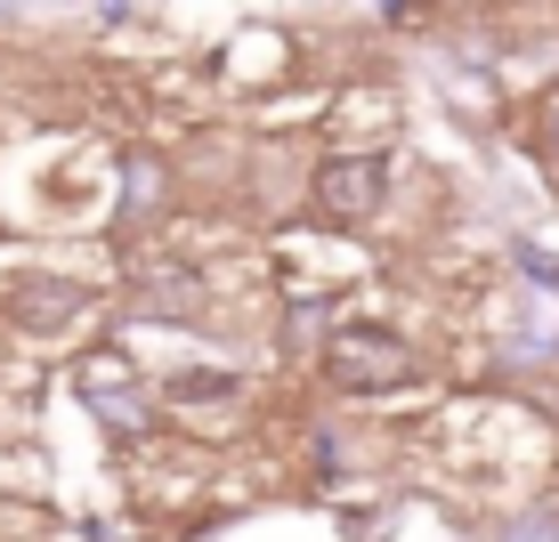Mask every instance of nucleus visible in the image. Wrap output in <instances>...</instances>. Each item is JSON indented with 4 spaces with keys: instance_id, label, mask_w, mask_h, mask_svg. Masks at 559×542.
Segmentation results:
<instances>
[{
    "instance_id": "nucleus-1",
    "label": "nucleus",
    "mask_w": 559,
    "mask_h": 542,
    "mask_svg": "<svg viewBox=\"0 0 559 542\" xmlns=\"http://www.w3.org/2000/svg\"><path fill=\"white\" fill-rule=\"evenodd\" d=\"M324 373L341 381V389H390V381L414 373L406 340L397 333H373V324H349V333L324 340Z\"/></svg>"
},
{
    "instance_id": "nucleus-2",
    "label": "nucleus",
    "mask_w": 559,
    "mask_h": 542,
    "mask_svg": "<svg viewBox=\"0 0 559 542\" xmlns=\"http://www.w3.org/2000/svg\"><path fill=\"white\" fill-rule=\"evenodd\" d=\"M317 195H324V210L357 219V210L381 203V162H373V154H357V162H324L317 170Z\"/></svg>"
},
{
    "instance_id": "nucleus-3",
    "label": "nucleus",
    "mask_w": 559,
    "mask_h": 542,
    "mask_svg": "<svg viewBox=\"0 0 559 542\" xmlns=\"http://www.w3.org/2000/svg\"><path fill=\"white\" fill-rule=\"evenodd\" d=\"M503 542H559V518H519V527H503Z\"/></svg>"
},
{
    "instance_id": "nucleus-4",
    "label": "nucleus",
    "mask_w": 559,
    "mask_h": 542,
    "mask_svg": "<svg viewBox=\"0 0 559 542\" xmlns=\"http://www.w3.org/2000/svg\"><path fill=\"white\" fill-rule=\"evenodd\" d=\"M551 130H559V106H551Z\"/></svg>"
}]
</instances>
